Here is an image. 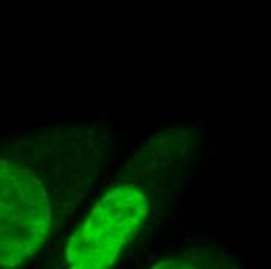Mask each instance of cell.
I'll list each match as a JSON object with an SVG mask.
<instances>
[{
    "label": "cell",
    "instance_id": "1",
    "mask_svg": "<svg viewBox=\"0 0 271 269\" xmlns=\"http://www.w3.org/2000/svg\"><path fill=\"white\" fill-rule=\"evenodd\" d=\"M52 223L48 194L31 170L0 160V266H17L44 243Z\"/></svg>",
    "mask_w": 271,
    "mask_h": 269
},
{
    "label": "cell",
    "instance_id": "2",
    "mask_svg": "<svg viewBox=\"0 0 271 269\" xmlns=\"http://www.w3.org/2000/svg\"><path fill=\"white\" fill-rule=\"evenodd\" d=\"M145 194L133 187L114 188L98 202L67 244V263L73 269H105L115 263L122 248L146 216Z\"/></svg>",
    "mask_w": 271,
    "mask_h": 269
}]
</instances>
